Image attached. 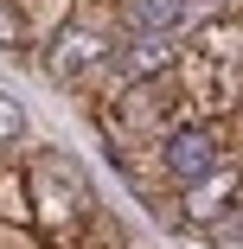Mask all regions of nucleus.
<instances>
[{"label": "nucleus", "instance_id": "20e7f679", "mask_svg": "<svg viewBox=\"0 0 243 249\" xmlns=\"http://www.w3.org/2000/svg\"><path fill=\"white\" fill-rule=\"evenodd\" d=\"M237 198H243V192H237V173H230V166H218L211 179L186 185V192H179V205H186V217H192V224H224V217L237 211Z\"/></svg>", "mask_w": 243, "mask_h": 249}, {"label": "nucleus", "instance_id": "39448f33", "mask_svg": "<svg viewBox=\"0 0 243 249\" xmlns=\"http://www.w3.org/2000/svg\"><path fill=\"white\" fill-rule=\"evenodd\" d=\"M192 52L211 58V64H224V71H237V64H243V26H237L230 13L199 19V32H192Z\"/></svg>", "mask_w": 243, "mask_h": 249}, {"label": "nucleus", "instance_id": "f03ea898", "mask_svg": "<svg viewBox=\"0 0 243 249\" xmlns=\"http://www.w3.org/2000/svg\"><path fill=\"white\" fill-rule=\"evenodd\" d=\"M160 166H167V179H173L179 192L199 185V179H211V173L224 166L218 128H211V122H179V128H167V141H160Z\"/></svg>", "mask_w": 243, "mask_h": 249}, {"label": "nucleus", "instance_id": "423d86ee", "mask_svg": "<svg viewBox=\"0 0 243 249\" xmlns=\"http://www.w3.org/2000/svg\"><path fill=\"white\" fill-rule=\"evenodd\" d=\"M26 13H19V0H0V52H26Z\"/></svg>", "mask_w": 243, "mask_h": 249}, {"label": "nucleus", "instance_id": "7ed1b4c3", "mask_svg": "<svg viewBox=\"0 0 243 249\" xmlns=\"http://www.w3.org/2000/svg\"><path fill=\"white\" fill-rule=\"evenodd\" d=\"M122 32L192 38V32H199V7H192V0H122Z\"/></svg>", "mask_w": 243, "mask_h": 249}, {"label": "nucleus", "instance_id": "0eeeda50", "mask_svg": "<svg viewBox=\"0 0 243 249\" xmlns=\"http://www.w3.org/2000/svg\"><path fill=\"white\" fill-rule=\"evenodd\" d=\"M26 134V109H19V96H0V147H13Z\"/></svg>", "mask_w": 243, "mask_h": 249}, {"label": "nucleus", "instance_id": "f257e3e1", "mask_svg": "<svg viewBox=\"0 0 243 249\" xmlns=\"http://www.w3.org/2000/svg\"><path fill=\"white\" fill-rule=\"evenodd\" d=\"M115 38L109 26H90V19H64L52 32V45H45V77L52 83H83L90 71H103L115 58Z\"/></svg>", "mask_w": 243, "mask_h": 249}]
</instances>
